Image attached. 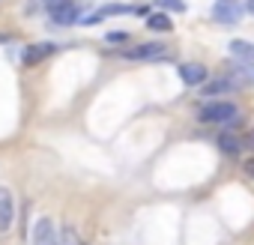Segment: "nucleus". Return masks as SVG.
Returning <instances> with one entry per match:
<instances>
[{"mask_svg":"<svg viewBox=\"0 0 254 245\" xmlns=\"http://www.w3.org/2000/svg\"><path fill=\"white\" fill-rule=\"evenodd\" d=\"M200 122H236L239 120V108L233 102H206L197 111Z\"/></svg>","mask_w":254,"mask_h":245,"instance_id":"1","label":"nucleus"},{"mask_svg":"<svg viewBox=\"0 0 254 245\" xmlns=\"http://www.w3.org/2000/svg\"><path fill=\"white\" fill-rule=\"evenodd\" d=\"M60 242V230L54 227V221L48 215L33 221V233H30V245H57Z\"/></svg>","mask_w":254,"mask_h":245,"instance_id":"2","label":"nucleus"},{"mask_svg":"<svg viewBox=\"0 0 254 245\" xmlns=\"http://www.w3.org/2000/svg\"><path fill=\"white\" fill-rule=\"evenodd\" d=\"M123 57L126 60H159V57H168V48L162 42H144V45H135V48H126Z\"/></svg>","mask_w":254,"mask_h":245,"instance_id":"3","label":"nucleus"},{"mask_svg":"<svg viewBox=\"0 0 254 245\" xmlns=\"http://www.w3.org/2000/svg\"><path fill=\"white\" fill-rule=\"evenodd\" d=\"M212 18L218 24H236L242 18V6L236 3V0H218L215 9H212Z\"/></svg>","mask_w":254,"mask_h":245,"instance_id":"4","label":"nucleus"},{"mask_svg":"<svg viewBox=\"0 0 254 245\" xmlns=\"http://www.w3.org/2000/svg\"><path fill=\"white\" fill-rule=\"evenodd\" d=\"M81 6L75 3V0H72V3H63V6H57V9H51V21L54 24H60V27H69V24H78L81 21Z\"/></svg>","mask_w":254,"mask_h":245,"instance_id":"5","label":"nucleus"},{"mask_svg":"<svg viewBox=\"0 0 254 245\" xmlns=\"http://www.w3.org/2000/svg\"><path fill=\"white\" fill-rule=\"evenodd\" d=\"M12 218H15V200H12V191L0 185V233H6L12 227Z\"/></svg>","mask_w":254,"mask_h":245,"instance_id":"6","label":"nucleus"},{"mask_svg":"<svg viewBox=\"0 0 254 245\" xmlns=\"http://www.w3.org/2000/svg\"><path fill=\"white\" fill-rule=\"evenodd\" d=\"M177 72H180V81L189 87H197L206 81V66H200V63H183Z\"/></svg>","mask_w":254,"mask_h":245,"instance_id":"7","label":"nucleus"},{"mask_svg":"<svg viewBox=\"0 0 254 245\" xmlns=\"http://www.w3.org/2000/svg\"><path fill=\"white\" fill-rule=\"evenodd\" d=\"M227 51H230V57L254 66V42H248V39H230L227 42Z\"/></svg>","mask_w":254,"mask_h":245,"instance_id":"8","label":"nucleus"},{"mask_svg":"<svg viewBox=\"0 0 254 245\" xmlns=\"http://www.w3.org/2000/svg\"><path fill=\"white\" fill-rule=\"evenodd\" d=\"M51 51H54V45H51V42H42V45H27V51H24V66H33V63L45 60Z\"/></svg>","mask_w":254,"mask_h":245,"instance_id":"9","label":"nucleus"},{"mask_svg":"<svg viewBox=\"0 0 254 245\" xmlns=\"http://www.w3.org/2000/svg\"><path fill=\"white\" fill-rule=\"evenodd\" d=\"M233 81L230 78H215V81H203V96H218V93H230Z\"/></svg>","mask_w":254,"mask_h":245,"instance_id":"10","label":"nucleus"},{"mask_svg":"<svg viewBox=\"0 0 254 245\" xmlns=\"http://www.w3.org/2000/svg\"><path fill=\"white\" fill-rule=\"evenodd\" d=\"M218 147H221V150H224L227 156H236V153H239V150H242L245 144H242V141H239L236 135H230V132H224V135H218Z\"/></svg>","mask_w":254,"mask_h":245,"instance_id":"11","label":"nucleus"},{"mask_svg":"<svg viewBox=\"0 0 254 245\" xmlns=\"http://www.w3.org/2000/svg\"><path fill=\"white\" fill-rule=\"evenodd\" d=\"M147 27H150V30H162V33H168V30H174V24H171V18H168L165 12H153V15H147Z\"/></svg>","mask_w":254,"mask_h":245,"instance_id":"12","label":"nucleus"},{"mask_svg":"<svg viewBox=\"0 0 254 245\" xmlns=\"http://www.w3.org/2000/svg\"><path fill=\"white\" fill-rule=\"evenodd\" d=\"M57 245H84V242H81V236H78V230L66 224V227L60 230V242H57Z\"/></svg>","mask_w":254,"mask_h":245,"instance_id":"13","label":"nucleus"},{"mask_svg":"<svg viewBox=\"0 0 254 245\" xmlns=\"http://www.w3.org/2000/svg\"><path fill=\"white\" fill-rule=\"evenodd\" d=\"M156 6L165 9V12H186V0H156Z\"/></svg>","mask_w":254,"mask_h":245,"instance_id":"14","label":"nucleus"},{"mask_svg":"<svg viewBox=\"0 0 254 245\" xmlns=\"http://www.w3.org/2000/svg\"><path fill=\"white\" fill-rule=\"evenodd\" d=\"M63 3H72V0H42V6L51 12V9H57V6H63Z\"/></svg>","mask_w":254,"mask_h":245,"instance_id":"15","label":"nucleus"},{"mask_svg":"<svg viewBox=\"0 0 254 245\" xmlns=\"http://www.w3.org/2000/svg\"><path fill=\"white\" fill-rule=\"evenodd\" d=\"M105 39H108V42H129V33H120V30H117V33H108Z\"/></svg>","mask_w":254,"mask_h":245,"instance_id":"16","label":"nucleus"},{"mask_svg":"<svg viewBox=\"0 0 254 245\" xmlns=\"http://www.w3.org/2000/svg\"><path fill=\"white\" fill-rule=\"evenodd\" d=\"M245 174H248V177H254V156L245 162Z\"/></svg>","mask_w":254,"mask_h":245,"instance_id":"17","label":"nucleus"},{"mask_svg":"<svg viewBox=\"0 0 254 245\" xmlns=\"http://www.w3.org/2000/svg\"><path fill=\"white\" fill-rule=\"evenodd\" d=\"M242 144H245V147H251V150H254V129H251V132H248V138H245V141H242Z\"/></svg>","mask_w":254,"mask_h":245,"instance_id":"18","label":"nucleus"},{"mask_svg":"<svg viewBox=\"0 0 254 245\" xmlns=\"http://www.w3.org/2000/svg\"><path fill=\"white\" fill-rule=\"evenodd\" d=\"M245 9H248V12L254 15V0H248V3H245Z\"/></svg>","mask_w":254,"mask_h":245,"instance_id":"19","label":"nucleus"}]
</instances>
